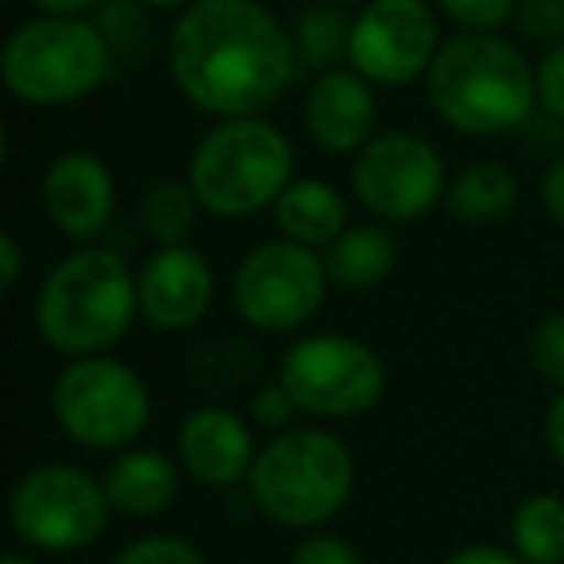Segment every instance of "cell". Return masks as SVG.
<instances>
[{"instance_id": "obj_40", "label": "cell", "mask_w": 564, "mask_h": 564, "mask_svg": "<svg viewBox=\"0 0 564 564\" xmlns=\"http://www.w3.org/2000/svg\"><path fill=\"white\" fill-rule=\"evenodd\" d=\"M0 4H4V0H0Z\"/></svg>"}, {"instance_id": "obj_4", "label": "cell", "mask_w": 564, "mask_h": 564, "mask_svg": "<svg viewBox=\"0 0 564 564\" xmlns=\"http://www.w3.org/2000/svg\"><path fill=\"white\" fill-rule=\"evenodd\" d=\"M534 97L538 77L527 58L496 35H460L431 62V105L457 131H511L530 116Z\"/></svg>"}, {"instance_id": "obj_17", "label": "cell", "mask_w": 564, "mask_h": 564, "mask_svg": "<svg viewBox=\"0 0 564 564\" xmlns=\"http://www.w3.org/2000/svg\"><path fill=\"white\" fill-rule=\"evenodd\" d=\"M100 488H105L112 511L131 514V519H150V514H162L177 499L181 473L177 460H170L165 453L127 449L105 473Z\"/></svg>"}, {"instance_id": "obj_18", "label": "cell", "mask_w": 564, "mask_h": 564, "mask_svg": "<svg viewBox=\"0 0 564 564\" xmlns=\"http://www.w3.org/2000/svg\"><path fill=\"white\" fill-rule=\"evenodd\" d=\"M395 261H400V250L384 227H349L323 253L327 281L338 289H372L392 273Z\"/></svg>"}, {"instance_id": "obj_37", "label": "cell", "mask_w": 564, "mask_h": 564, "mask_svg": "<svg viewBox=\"0 0 564 564\" xmlns=\"http://www.w3.org/2000/svg\"><path fill=\"white\" fill-rule=\"evenodd\" d=\"M139 4H154V8H177V4H193V0H139Z\"/></svg>"}, {"instance_id": "obj_20", "label": "cell", "mask_w": 564, "mask_h": 564, "mask_svg": "<svg viewBox=\"0 0 564 564\" xmlns=\"http://www.w3.org/2000/svg\"><path fill=\"white\" fill-rule=\"evenodd\" d=\"M511 550L527 564H564V499L534 491L511 514Z\"/></svg>"}, {"instance_id": "obj_28", "label": "cell", "mask_w": 564, "mask_h": 564, "mask_svg": "<svg viewBox=\"0 0 564 564\" xmlns=\"http://www.w3.org/2000/svg\"><path fill=\"white\" fill-rule=\"evenodd\" d=\"M514 23L527 39H561L564 35V0H519Z\"/></svg>"}, {"instance_id": "obj_33", "label": "cell", "mask_w": 564, "mask_h": 564, "mask_svg": "<svg viewBox=\"0 0 564 564\" xmlns=\"http://www.w3.org/2000/svg\"><path fill=\"white\" fill-rule=\"evenodd\" d=\"M542 204H545V212H550L557 224H564V158L557 165H553L550 173H545V181H542Z\"/></svg>"}, {"instance_id": "obj_3", "label": "cell", "mask_w": 564, "mask_h": 564, "mask_svg": "<svg viewBox=\"0 0 564 564\" xmlns=\"http://www.w3.org/2000/svg\"><path fill=\"white\" fill-rule=\"evenodd\" d=\"M250 499L265 519L289 530H319L346 511L357 465L346 442L319 426L276 434L250 468Z\"/></svg>"}, {"instance_id": "obj_1", "label": "cell", "mask_w": 564, "mask_h": 564, "mask_svg": "<svg viewBox=\"0 0 564 564\" xmlns=\"http://www.w3.org/2000/svg\"><path fill=\"white\" fill-rule=\"evenodd\" d=\"M170 74L196 108L250 119L296 74V46L258 0H193L170 35Z\"/></svg>"}, {"instance_id": "obj_32", "label": "cell", "mask_w": 564, "mask_h": 564, "mask_svg": "<svg viewBox=\"0 0 564 564\" xmlns=\"http://www.w3.org/2000/svg\"><path fill=\"white\" fill-rule=\"evenodd\" d=\"M20 273H23V250L15 246L12 235L0 230V292L12 289V284L20 281Z\"/></svg>"}, {"instance_id": "obj_22", "label": "cell", "mask_w": 564, "mask_h": 564, "mask_svg": "<svg viewBox=\"0 0 564 564\" xmlns=\"http://www.w3.org/2000/svg\"><path fill=\"white\" fill-rule=\"evenodd\" d=\"M349 35H354V20H346V12H338L335 4L307 8L292 31L296 62L330 74L341 58H349Z\"/></svg>"}, {"instance_id": "obj_9", "label": "cell", "mask_w": 564, "mask_h": 564, "mask_svg": "<svg viewBox=\"0 0 564 564\" xmlns=\"http://www.w3.org/2000/svg\"><path fill=\"white\" fill-rule=\"evenodd\" d=\"M105 488L74 465H39L20 476L8 496L12 530L28 545L46 553H74L93 545L108 530Z\"/></svg>"}, {"instance_id": "obj_31", "label": "cell", "mask_w": 564, "mask_h": 564, "mask_svg": "<svg viewBox=\"0 0 564 564\" xmlns=\"http://www.w3.org/2000/svg\"><path fill=\"white\" fill-rule=\"evenodd\" d=\"M442 564H527L514 557V550H503V545H488V542H476V545H460L453 550Z\"/></svg>"}, {"instance_id": "obj_15", "label": "cell", "mask_w": 564, "mask_h": 564, "mask_svg": "<svg viewBox=\"0 0 564 564\" xmlns=\"http://www.w3.org/2000/svg\"><path fill=\"white\" fill-rule=\"evenodd\" d=\"M177 457L193 480L208 488H230L238 480H250L258 449L246 419L227 408H200L181 423Z\"/></svg>"}, {"instance_id": "obj_23", "label": "cell", "mask_w": 564, "mask_h": 564, "mask_svg": "<svg viewBox=\"0 0 564 564\" xmlns=\"http://www.w3.org/2000/svg\"><path fill=\"white\" fill-rule=\"evenodd\" d=\"M196 208H200V200H196V193L188 185H181V181H158L142 196L139 219L147 227V235L154 242H162L165 250V246H185L188 230L196 227Z\"/></svg>"}, {"instance_id": "obj_30", "label": "cell", "mask_w": 564, "mask_h": 564, "mask_svg": "<svg viewBox=\"0 0 564 564\" xmlns=\"http://www.w3.org/2000/svg\"><path fill=\"white\" fill-rule=\"evenodd\" d=\"M538 97L553 116L564 119V46L545 54L542 69H538Z\"/></svg>"}, {"instance_id": "obj_7", "label": "cell", "mask_w": 564, "mask_h": 564, "mask_svg": "<svg viewBox=\"0 0 564 564\" xmlns=\"http://www.w3.org/2000/svg\"><path fill=\"white\" fill-rule=\"evenodd\" d=\"M54 419L89 449H123L147 431L150 392L131 365L116 357H77L54 380Z\"/></svg>"}, {"instance_id": "obj_21", "label": "cell", "mask_w": 564, "mask_h": 564, "mask_svg": "<svg viewBox=\"0 0 564 564\" xmlns=\"http://www.w3.org/2000/svg\"><path fill=\"white\" fill-rule=\"evenodd\" d=\"M514 196H519V185L514 177L503 170V165H468L449 188V212L457 219H468V224H491V219L507 216L514 208Z\"/></svg>"}, {"instance_id": "obj_8", "label": "cell", "mask_w": 564, "mask_h": 564, "mask_svg": "<svg viewBox=\"0 0 564 564\" xmlns=\"http://www.w3.org/2000/svg\"><path fill=\"white\" fill-rule=\"evenodd\" d=\"M281 380L300 411L315 419L369 415L388 388V369L372 346L349 335H307L284 354Z\"/></svg>"}, {"instance_id": "obj_27", "label": "cell", "mask_w": 564, "mask_h": 564, "mask_svg": "<svg viewBox=\"0 0 564 564\" xmlns=\"http://www.w3.org/2000/svg\"><path fill=\"white\" fill-rule=\"evenodd\" d=\"M296 400L289 395V388L281 384V380H273V384H265V388H258V395H253V403H250V415H253V423L261 426V431H269V434H289V426H292V419H296Z\"/></svg>"}, {"instance_id": "obj_6", "label": "cell", "mask_w": 564, "mask_h": 564, "mask_svg": "<svg viewBox=\"0 0 564 564\" xmlns=\"http://www.w3.org/2000/svg\"><path fill=\"white\" fill-rule=\"evenodd\" d=\"M112 74V43L97 23L43 15L8 39L0 77L8 93L28 105H74Z\"/></svg>"}, {"instance_id": "obj_36", "label": "cell", "mask_w": 564, "mask_h": 564, "mask_svg": "<svg viewBox=\"0 0 564 564\" xmlns=\"http://www.w3.org/2000/svg\"><path fill=\"white\" fill-rule=\"evenodd\" d=\"M0 564H35V561L23 557V553H0Z\"/></svg>"}, {"instance_id": "obj_26", "label": "cell", "mask_w": 564, "mask_h": 564, "mask_svg": "<svg viewBox=\"0 0 564 564\" xmlns=\"http://www.w3.org/2000/svg\"><path fill=\"white\" fill-rule=\"evenodd\" d=\"M438 4L453 23L468 28V35H491L514 15V0H438Z\"/></svg>"}, {"instance_id": "obj_39", "label": "cell", "mask_w": 564, "mask_h": 564, "mask_svg": "<svg viewBox=\"0 0 564 564\" xmlns=\"http://www.w3.org/2000/svg\"><path fill=\"white\" fill-rule=\"evenodd\" d=\"M335 4H354V0H335Z\"/></svg>"}, {"instance_id": "obj_38", "label": "cell", "mask_w": 564, "mask_h": 564, "mask_svg": "<svg viewBox=\"0 0 564 564\" xmlns=\"http://www.w3.org/2000/svg\"><path fill=\"white\" fill-rule=\"evenodd\" d=\"M4 154H8V139H4V123H0V165H4Z\"/></svg>"}, {"instance_id": "obj_24", "label": "cell", "mask_w": 564, "mask_h": 564, "mask_svg": "<svg viewBox=\"0 0 564 564\" xmlns=\"http://www.w3.org/2000/svg\"><path fill=\"white\" fill-rule=\"evenodd\" d=\"M530 365L545 384L564 392V312L545 315L538 330L530 335Z\"/></svg>"}, {"instance_id": "obj_14", "label": "cell", "mask_w": 564, "mask_h": 564, "mask_svg": "<svg viewBox=\"0 0 564 564\" xmlns=\"http://www.w3.org/2000/svg\"><path fill=\"white\" fill-rule=\"evenodd\" d=\"M43 208L51 224L74 242H89L112 224V173L93 154H62L43 177Z\"/></svg>"}, {"instance_id": "obj_29", "label": "cell", "mask_w": 564, "mask_h": 564, "mask_svg": "<svg viewBox=\"0 0 564 564\" xmlns=\"http://www.w3.org/2000/svg\"><path fill=\"white\" fill-rule=\"evenodd\" d=\"M289 564H361V553L338 534H307Z\"/></svg>"}, {"instance_id": "obj_25", "label": "cell", "mask_w": 564, "mask_h": 564, "mask_svg": "<svg viewBox=\"0 0 564 564\" xmlns=\"http://www.w3.org/2000/svg\"><path fill=\"white\" fill-rule=\"evenodd\" d=\"M116 564H208L200 557L193 542L173 534H154V538H139L131 542L123 553L116 557Z\"/></svg>"}, {"instance_id": "obj_10", "label": "cell", "mask_w": 564, "mask_h": 564, "mask_svg": "<svg viewBox=\"0 0 564 564\" xmlns=\"http://www.w3.org/2000/svg\"><path fill=\"white\" fill-rule=\"evenodd\" d=\"M327 269L300 242H265L246 253L235 273V307L250 327L284 335L312 319L327 300Z\"/></svg>"}, {"instance_id": "obj_11", "label": "cell", "mask_w": 564, "mask_h": 564, "mask_svg": "<svg viewBox=\"0 0 564 564\" xmlns=\"http://www.w3.org/2000/svg\"><path fill=\"white\" fill-rule=\"evenodd\" d=\"M438 150L415 134H380L357 154L354 162V193L369 212L384 219H419L438 204L442 196Z\"/></svg>"}, {"instance_id": "obj_34", "label": "cell", "mask_w": 564, "mask_h": 564, "mask_svg": "<svg viewBox=\"0 0 564 564\" xmlns=\"http://www.w3.org/2000/svg\"><path fill=\"white\" fill-rule=\"evenodd\" d=\"M545 446H550V453L561 460V468H564V392L553 395L550 415H545Z\"/></svg>"}, {"instance_id": "obj_2", "label": "cell", "mask_w": 564, "mask_h": 564, "mask_svg": "<svg viewBox=\"0 0 564 564\" xmlns=\"http://www.w3.org/2000/svg\"><path fill=\"white\" fill-rule=\"evenodd\" d=\"M139 315V281L112 250L62 258L35 300V323L46 346L69 357H100L131 330Z\"/></svg>"}, {"instance_id": "obj_41", "label": "cell", "mask_w": 564, "mask_h": 564, "mask_svg": "<svg viewBox=\"0 0 564 564\" xmlns=\"http://www.w3.org/2000/svg\"><path fill=\"white\" fill-rule=\"evenodd\" d=\"M0 54H4V51H0Z\"/></svg>"}, {"instance_id": "obj_5", "label": "cell", "mask_w": 564, "mask_h": 564, "mask_svg": "<svg viewBox=\"0 0 564 564\" xmlns=\"http://www.w3.org/2000/svg\"><path fill=\"white\" fill-rule=\"evenodd\" d=\"M292 147L265 119H227L188 162V188L212 216L238 219L269 208L292 185Z\"/></svg>"}, {"instance_id": "obj_35", "label": "cell", "mask_w": 564, "mask_h": 564, "mask_svg": "<svg viewBox=\"0 0 564 564\" xmlns=\"http://www.w3.org/2000/svg\"><path fill=\"white\" fill-rule=\"evenodd\" d=\"M31 4H39L43 12H51V15H69V20H74L77 12L93 8L97 0H31Z\"/></svg>"}, {"instance_id": "obj_19", "label": "cell", "mask_w": 564, "mask_h": 564, "mask_svg": "<svg viewBox=\"0 0 564 564\" xmlns=\"http://www.w3.org/2000/svg\"><path fill=\"white\" fill-rule=\"evenodd\" d=\"M276 224L289 235V242L315 250V246H330L346 230V204L323 181H292L276 200Z\"/></svg>"}, {"instance_id": "obj_12", "label": "cell", "mask_w": 564, "mask_h": 564, "mask_svg": "<svg viewBox=\"0 0 564 564\" xmlns=\"http://www.w3.org/2000/svg\"><path fill=\"white\" fill-rule=\"evenodd\" d=\"M438 23L423 0H372L354 20L349 62L361 77L403 85L434 62Z\"/></svg>"}, {"instance_id": "obj_13", "label": "cell", "mask_w": 564, "mask_h": 564, "mask_svg": "<svg viewBox=\"0 0 564 564\" xmlns=\"http://www.w3.org/2000/svg\"><path fill=\"white\" fill-rule=\"evenodd\" d=\"M216 276L188 246H165L139 273V312L158 330H188L208 315Z\"/></svg>"}, {"instance_id": "obj_16", "label": "cell", "mask_w": 564, "mask_h": 564, "mask_svg": "<svg viewBox=\"0 0 564 564\" xmlns=\"http://www.w3.org/2000/svg\"><path fill=\"white\" fill-rule=\"evenodd\" d=\"M307 127L315 142L330 154H349L357 147H369L377 127V100L369 85L346 69H330L315 82L307 97Z\"/></svg>"}]
</instances>
